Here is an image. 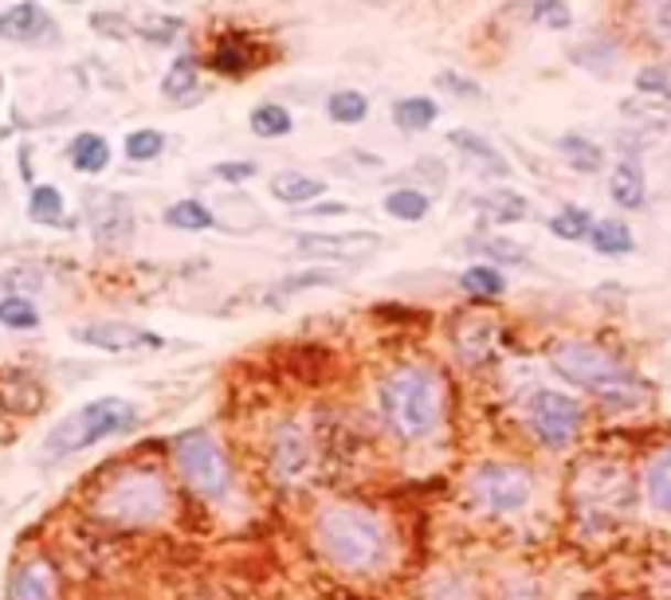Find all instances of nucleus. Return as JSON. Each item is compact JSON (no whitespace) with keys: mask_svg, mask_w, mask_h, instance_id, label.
<instances>
[{"mask_svg":"<svg viewBox=\"0 0 671 600\" xmlns=\"http://www.w3.org/2000/svg\"><path fill=\"white\" fill-rule=\"evenodd\" d=\"M314 546L342 574H374L389 557V530L366 506H326L314 519Z\"/></svg>","mask_w":671,"mask_h":600,"instance_id":"f257e3e1","label":"nucleus"},{"mask_svg":"<svg viewBox=\"0 0 671 600\" xmlns=\"http://www.w3.org/2000/svg\"><path fill=\"white\" fill-rule=\"evenodd\" d=\"M381 416L404 444H421L440 424V377L429 366H397L381 381Z\"/></svg>","mask_w":671,"mask_h":600,"instance_id":"f03ea898","label":"nucleus"},{"mask_svg":"<svg viewBox=\"0 0 671 600\" xmlns=\"http://www.w3.org/2000/svg\"><path fill=\"white\" fill-rule=\"evenodd\" d=\"M138 424V408L122 396H99V401L83 404L75 413H67L59 424H52V432L44 436V451L40 456L47 463H59V459H72L79 451L95 448L107 436H122Z\"/></svg>","mask_w":671,"mask_h":600,"instance_id":"7ed1b4c3","label":"nucleus"},{"mask_svg":"<svg viewBox=\"0 0 671 600\" xmlns=\"http://www.w3.org/2000/svg\"><path fill=\"white\" fill-rule=\"evenodd\" d=\"M554 369L565 377V381H573L577 389L600 396V401L617 404V408L640 401L636 377L628 373L613 353H605L600 346H589V341H565V346H558Z\"/></svg>","mask_w":671,"mask_h":600,"instance_id":"20e7f679","label":"nucleus"},{"mask_svg":"<svg viewBox=\"0 0 671 600\" xmlns=\"http://www.w3.org/2000/svg\"><path fill=\"white\" fill-rule=\"evenodd\" d=\"M165 511H170V491L158 471H126L110 479L95 499V514L115 526H150L162 522Z\"/></svg>","mask_w":671,"mask_h":600,"instance_id":"39448f33","label":"nucleus"},{"mask_svg":"<svg viewBox=\"0 0 671 600\" xmlns=\"http://www.w3.org/2000/svg\"><path fill=\"white\" fill-rule=\"evenodd\" d=\"M173 463H177L181 479H185L201 499L220 502L232 491V467H228L220 444H216L208 432L197 428L177 436V444H173Z\"/></svg>","mask_w":671,"mask_h":600,"instance_id":"423d86ee","label":"nucleus"},{"mask_svg":"<svg viewBox=\"0 0 671 600\" xmlns=\"http://www.w3.org/2000/svg\"><path fill=\"white\" fill-rule=\"evenodd\" d=\"M467 491H472L475 506L487 514H515L530 502L534 491V479H530L527 467L519 463H484L475 467L472 479H467Z\"/></svg>","mask_w":671,"mask_h":600,"instance_id":"0eeeda50","label":"nucleus"},{"mask_svg":"<svg viewBox=\"0 0 671 600\" xmlns=\"http://www.w3.org/2000/svg\"><path fill=\"white\" fill-rule=\"evenodd\" d=\"M582 404L570 393L538 389L530 396V428H534L538 444H546V448H570L577 428H582Z\"/></svg>","mask_w":671,"mask_h":600,"instance_id":"6e6552de","label":"nucleus"},{"mask_svg":"<svg viewBox=\"0 0 671 600\" xmlns=\"http://www.w3.org/2000/svg\"><path fill=\"white\" fill-rule=\"evenodd\" d=\"M75 341L90 346V350H107V353H130V350H158L165 346L162 334L142 330L134 323H90L75 326Z\"/></svg>","mask_w":671,"mask_h":600,"instance_id":"1a4fd4ad","label":"nucleus"},{"mask_svg":"<svg viewBox=\"0 0 671 600\" xmlns=\"http://www.w3.org/2000/svg\"><path fill=\"white\" fill-rule=\"evenodd\" d=\"M0 40L47 47L59 40V28H55V20L40 4H12L9 12H0Z\"/></svg>","mask_w":671,"mask_h":600,"instance_id":"9d476101","label":"nucleus"},{"mask_svg":"<svg viewBox=\"0 0 671 600\" xmlns=\"http://www.w3.org/2000/svg\"><path fill=\"white\" fill-rule=\"evenodd\" d=\"M295 248L314 260H358L366 251L381 248L377 232H303L295 236Z\"/></svg>","mask_w":671,"mask_h":600,"instance_id":"9b49d317","label":"nucleus"},{"mask_svg":"<svg viewBox=\"0 0 671 600\" xmlns=\"http://www.w3.org/2000/svg\"><path fill=\"white\" fill-rule=\"evenodd\" d=\"M87 212H90V228L102 243H122L126 236L134 232V212L122 197L115 193H95L87 197Z\"/></svg>","mask_w":671,"mask_h":600,"instance_id":"f8f14e48","label":"nucleus"},{"mask_svg":"<svg viewBox=\"0 0 671 600\" xmlns=\"http://www.w3.org/2000/svg\"><path fill=\"white\" fill-rule=\"evenodd\" d=\"M306 456H311V448H306L303 428L299 424H283L275 432V439H271V471H275L279 483H291V479L303 476Z\"/></svg>","mask_w":671,"mask_h":600,"instance_id":"ddd939ff","label":"nucleus"},{"mask_svg":"<svg viewBox=\"0 0 671 600\" xmlns=\"http://www.w3.org/2000/svg\"><path fill=\"white\" fill-rule=\"evenodd\" d=\"M609 197L617 200V208H625V212L645 208V200H648V177H645V165H640V157L625 153V157L613 165V173H609Z\"/></svg>","mask_w":671,"mask_h":600,"instance_id":"4468645a","label":"nucleus"},{"mask_svg":"<svg viewBox=\"0 0 671 600\" xmlns=\"http://www.w3.org/2000/svg\"><path fill=\"white\" fill-rule=\"evenodd\" d=\"M502 17L519 20V24L550 28V32H570L573 28V12L565 0H510Z\"/></svg>","mask_w":671,"mask_h":600,"instance_id":"2eb2a0df","label":"nucleus"},{"mask_svg":"<svg viewBox=\"0 0 671 600\" xmlns=\"http://www.w3.org/2000/svg\"><path fill=\"white\" fill-rule=\"evenodd\" d=\"M9 600H59L55 569L47 561H24L9 581Z\"/></svg>","mask_w":671,"mask_h":600,"instance_id":"dca6fc26","label":"nucleus"},{"mask_svg":"<svg viewBox=\"0 0 671 600\" xmlns=\"http://www.w3.org/2000/svg\"><path fill=\"white\" fill-rule=\"evenodd\" d=\"M475 212L484 225H519V220H527L530 205L515 188H487L484 197H475Z\"/></svg>","mask_w":671,"mask_h":600,"instance_id":"f3484780","label":"nucleus"},{"mask_svg":"<svg viewBox=\"0 0 671 600\" xmlns=\"http://www.w3.org/2000/svg\"><path fill=\"white\" fill-rule=\"evenodd\" d=\"M323 193H326V181L306 177V173H275V177H271V197H275L279 205L311 208Z\"/></svg>","mask_w":671,"mask_h":600,"instance_id":"a211bd4d","label":"nucleus"},{"mask_svg":"<svg viewBox=\"0 0 671 600\" xmlns=\"http://www.w3.org/2000/svg\"><path fill=\"white\" fill-rule=\"evenodd\" d=\"M447 145H456L459 153H467V157H475V162L484 165L487 173H495V177H507L510 165L507 157H502L499 150H495L487 138H479L475 130H447Z\"/></svg>","mask_w":671,"mask_h":600,"instance_id":"6ab92c4d","label":"nucleus"},{"mask_svg":"<svg viewBox=\"0 0 671 600\" xmlns=\"http://www.w3.org/2000/svg\"><path fill=\"white\" fill-rule=\"evenodd\" d=\"M381 208H386L393 220H401V225H416V220H424L432 208V197L424 193V188H389L386 197H381Z\"/></svg>","mask_w":671,"mask_h":600,"instance_id":"aec40b11","label":"nucleus"},{"mask_svg":"<svg viewBox=\"0 0 671 600\" xmlns=\"http://www.w3.org/2000/svg\"><path fill=\"white\" fill-rule=\"evenodd\" d=\"M558 153L565 157V165L577 173H600L605 170V150L585 134H562L558 138Z\"/></svg>","mask_w":671,"mask_h":600,"instance_id":"412c9836","label":"nucleus"},{"mask_svg":"<svg viewBox=\"0 0 671 600\" xmlns=\"http://www.w3.org/2000/svg\"><path fill=\"white\" fill-rule=\"evenodd\" d=\"M436 118H440L436 99H424V95H409V99L393 102V122H397V130H404V134H424Z\"/></svg>","mask_w":671,"mask_h":600,"instance_id":"4be33fe9","label":"nucleus"},{"mask_svg":"<svg viewBox=\"0 0 671 600\" xmlns=\"http://www.w3.org/2000/svg\"><path fill=\"white\" fill-rule=\"evenodd\" d=\"M67 157H72V170L75 173H87V177H95V173H102L110 165V145L102 134H79L72 142V150H67Z\"/></svg>","mask_w":671,"mask_h":600,"instance_id":"5701e85b","label":"nucleus"},{"mask_svg":"<svg viewBox=\"0 0 671 600\" xmlns=\"http://www.w3.org/2000/svg\"><path fill=\"white\" fill-rule=\"evenodd\" d=\"M589 248L597 251V255H632L636 236L625 220H597L589 232Z\"/></svg>","mask_w":671,"mask_h":600,"instance_id":"b1692460","label":"nucleus"},{"mask_svg":"<svg viewBox=\"0 0 671 600\" xmlns=\"http://www.w3.org/2000/svg\"><path fill=\"white\" fill-rule=\"evenodd\" d=\"M459 291L472 298H499L507 295V275L491 263H472V268L459 275Z\"/></svg>","mask_w":671,"mask_h":600,"instance_id":"393cba45","label":"nucleus"},{"mask_svg":"<svg viewBox=\"0 0 671 600\" xmlns=\"http://www.w3.org/2000/svg\"><path fill=\"white\" fill-rule=\"evenodd\" d=\"M645 491L656 511L671 514V448L656 451L652 463L645 467Z\"/></svg>","mask_w":671,"mask_h":600,"instance_id":"a878e982","label":"nucleus"},{"mask_svg":"<svg viewBox=\"0 0 671 600\" xmlns=\"http://www.w3.org/2000/svg\"><path fill=\"white\" fill-rule=\"evenodd\" d=\"M593 212L589 208H577V205H565L562 212H554L546 220V228H550V236H558V240H565V243H582V240H589V232H593Z\"/></svg>","mask_w":671,"mask_h":600,"instance_id":"bb28decb","label":"nucleus"},{"mask_svg":"<svg viewBox=\"0 0 671 600\" xmlns=\"http://www.w3.org/2000/svg\"><path fill=\"white\" fill-rule=\"evenodd\" d=\"M636 24L656 44H671V0H636Z\"/></svg>","mask_w":671,"mask_h":600,"instance_id":"cd10ccee","label":"nucleus"},{"mask_svg":"<svg viewBox=\"0 0 671 600\" xmlns=\"http://www.w3.org/2000/svg\"><path fill=\"white\" fill-rule=\"evenodd\" d=\"M248 126L256 138H286L295 130V118H291L286 107H279V102H260V107L251 110Z\"/></svg>","mask_w":671,"mask_h":600,"instance_id":"c85d7f7f","label":"nucleus"},{"mask_svg":"<svg viewBox=\"0 0 671 600\" xmlns=\"http://www.w3.org/2000/svg\"><path fill=\"white\" fill-rule=\"evenodd\" d=\"M570 59L582 63L585 72H593V75H600V79H605V75H613V63H617V44H613L609 36L585 40L582 47H573Z\"/></svg>","mask_w":671,"mask_h":600,"instance_id":"c756f323","label":"nucleus"},{"mask_svg":"<svg viewBox=\"0 0 671 600\" xmlns=\"http://www.w3.org/2000/svg\"><path fill=\"white\" fill-rule=\"evenodd\" d=\"M165 225L173 232H208V228H216V216L201 200H177L165 208Z\"/></svg>","mask_w":671,"mask_h":600,"instance_id":"7c9ffc66","label":"nucleus"},{"mask_svg":"<svg viewBox=\"0 0 671 600\" xmlns=\"http://www.w3.org/2000/svg\"><path fill=\"white\" fill-rule=\"evenodd\" d=\"M326 114L338 126H358L369 114V99L361 90H334L331 99H326Z\"/></svg>","mask_w":671,"mask_h":600,"instance_id":"2f4dec72","label":"nucleus"},{"mask_svg":"<svg viewBox=\"0 0 671 600\" xmlns=\"http://www.w3.org/2000/svg\"><path fill=\"white\" fill-rule=\"evenodd\" d=\"M28 216L44 228H55L63 220V193L55 185H36L28 193Z\"/></svg>","mask_w":671,"mask_h":600,"instance_id":"473e14b6","label":"nucleus"},{"mask_svg":"<svg viewBox=\"0 0 671 600\" xmlns=\"http://www.w3.org/2000/svg\"><path fill=\"white\" fill-rule=\"evenodd\" d=\"M467 248L479 251V255H491L495 263H515V268H527V248L507 236H475L467 240Z\"/></svg>","mask_w":671,"mask_h":600,"instance_id":"72a5a7b5","label":"nucleus"},{"mask_svg":"<svg viewBox=\"0 0 671 600\" xmlns=\"http://www.w3.org/2000/svg\"><path fill=\"white\" fill-rule=\"evenodd\" d=\"M334 283H342V271H338V268L295 271V275H286L283 283H279V295H275V298L299 295V291H314V287H334Z\"/></svg>","mask_w":671,"mask_h":600,"instance_id":"f704fd0d","label":"nucleus"},{"mask_svg":"<svg viewBox=\"0 0 671 600\" xmlns=\"http://www.w3.org/2000/svg\"><path fill=\"white\" fill-rule=\"evenodd\" d=\"M331 170L342 173V177H377V173H386V162L369 150H346L334 157Z\"/></svg>","mask_w":671,"mask_h":600,"instance_id":"c9c22d12","label":"nucleus"},{"mask_svg":"<svg viewBox=\"0 0 671 600\" xmlns=\"http://www.w3.org/2000/svg\"><path fill=\"white\" fill-rule=\"evenodd\" d=\"M0 326H9V330H36L40 326L36 303H28L24 295L0 298Z\"/></svg>","mask_w":671,"mask_h":600,"instance_id":"e433bc0d","label":"nucleus"},{"mask_svg":"<svg viewBox=\"0 0 671 600\" xmlns=\"http://www.w3.org/2000/svg\"><path fill=\"white\" fill-rule=\"evenodd\" d=\"M193 87H197V59H193V55H181L170 67V75L162 79V95L165 99H185Z\"/></svg>","mask_w":671,"mask_h":600,"instance_id":"4c0bfd02","label":"nucleus"},{"mask_svg":"<svg viewBox=\"0 0 671 600\" xmlns=\"http://www.w3.org/2000/svg\"><path fill=\"white\" fill-rule=\"evenodd\" d=\"M162 150H165L162 130H130V134H126V157H130V162H153Z\"/></svg>","mask_w":671,"mask_h":600,"instance_id":"58836bf2","label":"nucleus"},{"mask_svg":"<svg viewBox=\"0 0 671 600\" xmlns=\"http://www.w3.org/2000/svg\"><path fill=\"white\" fill-rule=\"evenodd\" d=\"M436 87L447 90V95H456V99H467V102L484 99V87H479L475 79H467V75H459V72H440Z\"/></svg>","mask_w":671,"mask_h":600,"instance_id":"ea45409f","label":"nucleus"},{"mask_svg":"<svg viewBox=\"0 0 671 600\" xmlns=\"http://www.w3.org/2000/svg\"><path fill=\"white\" fill-rule=\"evenodd\" d=\"M636 90L660 95L663 102H671V67H645V72H636Z\"/></svg>","mask_w":671,"mask_h":600,"instance_id":"a19ab883","label":"nucleus"},{"mask_svg":"<svg viewBox=\"0 0 671 600\" xmlns=\"http://www.w3.org/2000/svg\"><path fill=\"white\" fill-rule=\"evenodd\" d=\"M213 67H216V72H224V75L248 72V52H243V47H232V44L216 47V52H213Z\"/></svg>","mask_w":671,"mask_h":600,"instance_id":"79ce46f5","label":"nucleus"},{"mask_svg":"<svg viewBox=\"0 0 671 600\" xmlns=\"http://www.w3.org/2000/svg\"><path fill=\"white\" fill-rule=\"evenodd\" d=\"M256 173H260V165H256V162H220L213 170V177L228 181V185H240V181H251Z\"/></svg>","mask_w":671,"mask_h":600,"instance_id":"37998d69","label":"nucleus"},{"mask_svg":"<svg viewBox=\"0 0 671 600\" xmlns=\"http://www.w3.org/2000/svg\"><path fill=\"white\" fill-rule=\"evenodd\" d=\"M90 28L95 32H107L110 40H126L130 32H134V24L130 20H122V17H107V12H99V17H90Z\"/></svg>","mask_w":671,"mask_h":600,"instance_id":"c03bdc74","label":"nucleus"},{"mask_svg":"<svg viewBox=\"0 0 671 600\" xmlns=\"http://www.w3.org/2000/svg\"><path fill=\"white\" fill-rule=\"evenodd\" d=\"M349 205H338V200H326V205H311L306 216H346Z\"/></svg>","mask_w":671,"mask_h":600,"instance_id":"a18cd8bd","label":"nucleus"},{"mask_svg":"<svg viewBox=\"0 0 671 600\" xmlns=\"http://www.w3.org/2000/svg\"><path fill=\"white\" fill-rule=\"evenodd\" d=\"M374 4H401V0H374Z\"/></svg>","mask_w":671,"mask_h":600,"instance_id":"49530a36","label":"nucleus"}]
</instances>
